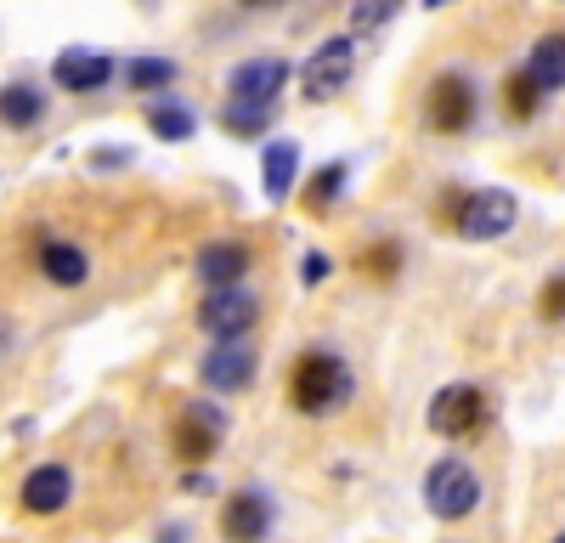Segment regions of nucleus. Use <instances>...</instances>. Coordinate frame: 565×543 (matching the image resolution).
I'll return each mask as SVG.
<instances>
[{"label":"nucleus","mask_w":565,"mask_h":543,"mask_svg":"<svg viewBox=\"0 0 565 543\" xmlns=\"http://www.w3.org/2000/svg\"><path fill=\"white\" fill-rule=\"evenodd\" d=\"M40 119H45V91L34 79L0 85V125H7V130H34Z\"/></svg>","instance_id":"17"},{"label":"nucleus","mask_w":565,"mask_h":543,"mask_svg":"<svg viewBox=\"0 0 565 543\" xmlns=\"http://www.w3.org/2000/svg\"><path fill=\"white\" fill-rule=\"evenodd\" d=\"M503 114H509V119H537V114H543V91L532 85L526 68H514V74L503 79Z\"/></svg>","instance_id":"22"},{"label":"nucleus","mask_w":565,"mask_h":543,"mask_svg":"<svg viewBox=\"0 0 565 543\" xmlns=\"http://www.w3.org/2000/svg\"><path fill=\"white\" fill-rule=\"evenodd\" d=\"M458 210H463V188H447V193L436 199L430 221H436V226H458Z\"/></svg>","instance_id":"27"},{"label":"nucleus","mask_w":565,"mask_h":543,"mask_svg":"<svg viewBox=\"0 0 565 543\" xmlns=\"http://www.w3.org/2000/svg\"><path fill=\"white\" fill-rule=\"evenodd\" d=\"M249 266H255L249 244L215 238V244H204V249H199V284H204V295H221V289H244Z\"/></svg>","instance_id":"12"},{"label":"nucleus","mask_w":565,"mask_h":543,"mask_svg":"<svg viewBox=\"0 0 565 543\" xmlns=\"http://www.w3.org/2000/svg\"><path fill=\"white\" fill-rule=\"evenodd\" d=\"M351 74H356V40L351 34H328L317 52L306 57V68H300L306 103H334L340 91L351 85Z\"/></svg>","instance_id":"3"},{"label":"nucleus","mask_w":565,"mask_h":543,"mask_svg":"<svg viewBox=\"0 0 565 543\" xmlns=\"http://www.w3.org/2000/svg\"><path fill=\"white\" fill-rule=\"evenodd\" d=\"M68 498H74V470L57 465V459L34 465V470L23 476V487H18V504H23L29 515H63Z\"/></svg>","instance_id":"10"},{"label":"nucleus","mask_w":565,"mask_h":543,"mask_svg":"<svg viewBox=\"0 0 565 543\" xmlns=\"http://www.w3.org/2000/svg\"><path fill=\"white\" fill-rule=\"evenodd\" d=\"M526 74H532V85L543 91V97L565 85V34H559V29H554V34H543V40H532Z\"/></svg>","instance_id":"18"},{"label":"nucleus","mask_w":565,"mask_h":543,"mask_svg":"<svg viewBox=\"0 0 565 543\" xmlns=\"http://www.w3.org/2000/svg\"><path fill=\"white\" fill-rule=\"evenodd\" d=\"M271 125V108H238V103H226L221 108V130L232 136H249V142H260V130Z\"/></svg>","instance_id":"24"},{"label":"nucleus","mask_w":565,"mask_h":543,"mask_svg":"<svg viewBox=\"0 0 565 543\" xmlns=\"http://www.w3.org/2000/svg\"><path fill=\"white\" fill-rule=\"evenodd\" d=\"M52 79L57 91H74V97H85V91H103L114 79V57L108 52H90V45H74V52H63L52 63Z\"/></svg>","instance_id":"13"},{"label":"nucleus","mask_w":565,"mask_h":543,"mask_svg":"<svg viewBox=\"0 0 565 543\" xmlns=\"http://www.w3.org/2000/svg\"><path fill=\"white\" fill-rule=\"evenodd\" d=\"M266 532H271V498L255 492V487L226 492V504H221V537L226 543H266Z\"/></svg>","instance_id":"9"},{"label":"nucleus","mask_w":565,"mask_h":543,"mask_svg":"<svg viewBox=\"0 0 565 543\" xmlns=\"http://www.w3.org/2000/svg\"><path fill=\"white\" fill-rule=\"evenodd\" d=\"M487 414H492V402H487L481 385H441L430 396V430L436 436H452V441L476 436L487 425Z\"/></svg>","instance_id":"6"},{"label":"nucleus","mask_w":565,"mask_h":543,"mask_svg":"<svg viewBox=\"0 0 565 543\" xmlns=\"http://www.w3.org/2000/svg\"><path fill=\"white\" fill-rule=\"evenodd\" d=\"M255 323H260V295L255 289H221V295L199 300V329L215 345H238Z\"/></svg>","instance_id":"5"},{"label":"nucleus","mask_w":565,"mask_h":543,"mask_svg":"<svg viewBox=\"0 0 565 543\" xmlns=\"http://www.w3.org/2000/svg\"><path fill=\"white\" fill-rule=\"evenodd\" d=\"M295 175H300V148L295 142H282V136H277V142L260 148V188H266L271 204H282L295 193Z\"/></svg>","instance_id":"16"},{"label":"nucleus","mask_w":565,"mask_h":543,"mask_svg":"<svg viewBox=\"0 0 565 543\" xmlns=\"http://www.w3.org/2000/svg\"><path fill=\"white\" fill-rule=\"evenodd\" d=\"M0 345H7V329H0Z\"/></svg>","instance_id":"30"},{"label":"nucleus","mask_w":565,"mask_h":543,"mask_svg":"<svg viewBox=\"0 0 565 543\" xmlns=\"http://www.w3.org/2000/svg\"><path fill=\"white\" fill-rule=\"evenodd\" d=\"M226 441V414L215 402H186L181 414H175V425H170V453L181 465H204V459H215V447Z\"/></svg>","instance_id":"4"},{"label":"nucleus","mask_w":565,"mask_h":543,"mask_svg":"<svg viewBox=\"0 0 565 543\" xmlns=\"http://www.w3.org/2000/svg\"><path fill=\"white\" fill-rule=\"evenodd\" d=\"M402 244L396 238H380V244H367L362 255H356V272L362 278H373V284H396V272H402Z\"/></svg>","instance_id":"21"},{"label":"nucleus","mask_w":565,"mask_h":543,"mask_svg":"<svg viewBox=\"0 0 565 543\" xmlns=\"http://www.w3.org/2000/svg\"><path fill=\"white\" fill-rule=\"evenodd\" d=\"M328 272H334V260H328V255H306V260H300V278H306V284H322Z\"/></svg>","instance_id":"28"},{"label":"nucleus","mask_w":565,"mask_h":543,"mask_svg":"<svg viewBox=\"0 0 565 543\" xmlns=\"http://www.w3.org/2000/svg\"><path fill=\"white\" fill-rule=\"evenodd\" d=\"M356 391V374H351V362L334 356V351H306L295 356V369H289V402L300 407L306 419H328L334 407H345Z\"/></svg>","instance_id":"1"},{"label":"nucleus","mask_w":565,"mask_h":543,"mask_svg":"<svg viewBox=\"0 0 565 543\" xmlns=\"http://www.w3.org/2000/svg\"><path fill=\"white\" fill-rule=\"evenodd\" d=\"M282 79H289V63H282V57H249V63L232 68L226 97L238 103V108H271V97L282 91Z\"/></svg>","instance_id":"11"},{"label":"nucleus","mask_w":565,"mask_h":543,"mask_svg":"<svg viewBox=\"0 0 565 543\" xmlns=\"http://www.w3.org/2000/svg\"><path fill=\"white\" fill-rule=\"evenodd\" d=\"M345 181H351V164H345V159L322 164V170L306 181V210H311V215H328V210H334V199L345 193Z\"/></svg>","instance_id":"20"},{"label":"nucleus","mask_w":565,"mask_h":543,"mask_svg":"<svg viewBox=\"0 0 565 543\" xmlns=\"http://www.w3.org/2000/svg\"><path fill=\"white\" fill-rule=\"evenodd\" d=\"M476 504H481V481L463 459L430 465V476H424V510H430L436 521H469Z\"/></svg>","instance_id":"2"},{"label":"nucleus","mask_w":565,"mask_h":543,"mask_svg":"<svg viewBox=\"0 0 565 543\" xmlns=\"http://www.w3.org/2000/svg\"><path fill=\"white\" fill-rule=\"evenodd\" d=\"M40 272H45V284H57V289H79L90 278V260L79 244H63V238H40Z\"/></svg>","instance_id":"15"},{"label":"nucleus","mask_w":565,"mask_h":543,"mask_svg":"<svg viewBox=\"0 0 565 543\" xmlns=\"http://www.w3.org/2000/svg\"><path fill=\"white\" fill-rule=\"evenodd\" d=\"M514 193H503V188H481V193H463V210H458V226L452 233L458 238H469V244H492V238H503L509 226H514Z\"/></svg>","instance_id":"8"},{"label":"nucleus","mask_w":565,"mask_h":543,"mask_svg":"<svg viewBox=\"0 0 565 543\" xmlns=\"http://www.w3.org/2000/svg\"><path fill=\"white\" fill-rule=\"evenodd\" d=\"M175 79V63L170 57H130L125 63V85L130 91H159V85H170Z\"/></svg>","instance_id":"23"},{"label":"nucleus","mask_w":565,"mask_h":543,"mask_svg":"<svg viewBox=\"0 0 565 543\" xmlns=\"http://www.w3.org/2000/svg\"><path fill=\"white\" fill-rule=\"evenodd\" d=\"M159 543H186V532H181V526H175V532H164V537H159Z\"/></svg>","instance_id":"29"},{"label":"nucleus","mask_w":565,"mask_h":543,"mask_svg":"<svg viewBox=\"0 0 565 543\" xmlns=\"http://www.w3.org/2000/svg\"><path fill=\"white\" fill-rule=\"evenodd\" d=\"M424 119H430V130H441V136L469 130L476 125V85H469L458 68L436 74L430 91H424Z\"/></svg>","instance_id":"7"},{"label":"nucleus","mask_w":565,"mask_h":543,"mask_svg":"<svg viewBox=\"0 0 565 543\" xmlns=\"http://www.w3.org/2000/svg\"><path fill=\"white\" fill-rule=\"evenodd\" d=\"M148 130L159 136V142H186V136L199 130V119H193V108L175 103V97H153L148 103Z\"/></svg>","instance_id":"19"},{"label":"nucleus","mask_w":565,"mask_h":543,"mask_svg":"<svg viewBox=\"0 0 565 543\" xmlns=\"http://www.w3.org/2000/svg\"><path fill=\"white\" fill-rule=\"evenodd\" d=\"M249 374H255V351H249V340H238V345H215V351L199 362V380H204L210 391H244Z\"/></svg>","instance_id":"14"},{"label":"nucleus","mask_w":565,"mask_h":543,"mask_svg":"<svg viewBox=\"0 0 565 543\" xmlns=\"http://www.w3.org/2000/svg\"><path fill=\"white\" fill-rule=\"evenodd\" d=\"M396 18V0H356L351 7V40L367 34V29H385Z\"/></svg>","instance_id":"25"},{"label":"nucleus","mask_w":565,"mask_h":543,"mask_svg":"<svg viewBox=\"0 0 565 543\" xmlns=\"http://www.w3.org/2000/svg\"><path fill=\"white\" fill-rule=\"evenodd\" d=\"M537 311L548 317V323H559V317H565V272H554V278L543 284V300H537Z\"/></svg>","instance_id":"26"},{"label":"nucleus","mask_w":565,"mask_h":543,"mask_svg":"<svg viewBox=\"0 0 565 543\" xmlns=\"http://www.w3.org/2000/svg\"><path fill=\"white\" fill-rule=\"evenodd\" d=\"M554 543H565V532H559V537H554Z\"/></svg>","instance_id":"31"}]
</instances>
